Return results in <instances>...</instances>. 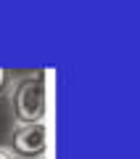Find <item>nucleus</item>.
I'll return each mask as SVG.
<instances>
[{
    "label": "nucleus",
    "mask_w": 140,
    "mask_h": 159,
    "mask_svg": "<svg viewBox=\"0 0 140 159\" xmlns=\"http://www.w3.org/2000/svg\"><path fill=\"white\" fill-rule=\"evenodd\" d=\"M48 114V96H45V82L34 74H27L13 88V117L19 125H37L45 122Z\"/></svg>",
    "instance_id": "f257e3e1"
},
{
    "label": "nucleus",
    "mask_w": 140,
    "mask_h": 159,
    "mask_svg": "<svg viewBox=\"0 0 140 159\" xmlns=\"http://www.w3.org/2000/svg\"><path fill=\"white\" fill-rule=\"evenodd\" d=\"M45 151H48V127H45V122L16 127L11 154H16L19 159H42Z\"/></svg>",
    "instance_id": "f03ea898"
},
{
    "label": "nucleus",
    "mask_w": 140,
    "mask_h": 159,
    "mask_svg": "<svg viewBox=\"0 0 140 159\" xmlns=\"http://www.w3.org/2000/svg\"><path fill=\"white\" fill-rule=\"evenodd\" d=\"M6 88H8V72H6V69H0V96L6 93Z\"/></svg>",
    "instance_id": "7ed1b4c3"
},
{
    "label": "nucleus",
    "mask_w": 140,
    "mask_h": 159,
    "mask_svg": "<svg viewBox=\"0 0 140 159\" xmlns=\"http://www.w3.org/2000/svg\"><path fill=\"white\" fill-rule=\"evenodd\" d=\"M0 159H13V154L8 148H0Z\"/></svg>",
    "instance_id": "20e7f679"
}]
</instances>
